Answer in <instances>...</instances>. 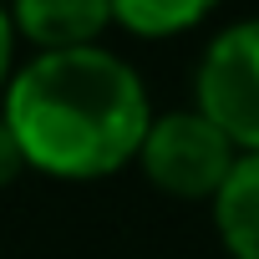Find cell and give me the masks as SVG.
<instances>
[{"instance_id":"6da1fadb","label":"cell","mask_w":259,"mask_h":259,"mask_svg":"<svg viewBox=\"0 0 259 259\" xmlns=\"http://www.w3.org/2000/svg\"><path fill=\"white\" fill-rule=\"evenodd\" d=\"M0 122L11 127L26 168L92 183L138 158L153 102L138 66L107 46L36 51L11 71Z\"/></svg>"},{"instance_id":"7a4b0ae2","label":"cell","mask_w":259,"mask_h":259,"mask_svg":"<svg viewBox=\"0 0 259 259\" xmlns=\"http://www.w3.org/2000/svg\"><path fill=\"white\" fill-rule=\"evenodd\" d=\"M234 158H239V148L198 107H178V112H153L133 163L143 168V178L158 193H168L178 203H208L219 193V183L229 178Z\"/></svg>"},{"instance_id":"3957f363","label":"cell","mask_w":259,"mask_h":259,"mask_svg":"<svg viewBox=\"0 0 259 259\" xmlns=\"http://www.w3.org/2000/svg\"><path fill=\"white\" fill-rule=\"evenodd\" d=\"M193 107L239 153H259V16L224 26L193 71Z\"/></svg>"},{"instance_id":"277c9868","label":"cell","mask_w":259,"mask_h":259,"mask_svg":"<svg viewBox=\"0 0 259 259\" xmlns=\"http://www.w3.org/2000/svg\"><path fill=\"white\" fill-rule=\"evenodd\" d=\"M6 16L36 51H87L112 26V0H11Z\"/></svg>"},{"instance_id":"5b68a950","label":"cell","mask_w":259,"mask_h":259,"mask_svg":"<svg viewBox=\"0 0 259 259\" xmlns=\"http://www.w3.org/2000/svg\"><path fill=\"white\" fill-rule=\"evenodd\" d=\"M219 244L229 259H259V153H239L219 193L208 198Z\"/></svg>"},{"instance_id":"8992f818","label":"cell","mask_w":259,"mask_h":259,"mask_svg":"<svg viewBox=\"0 0 259 259\" xmlns=\"http://www.w3.org/2000/svg\"><path fill=\"white\" fill-rule=\"evenodd\" d=\"M224 0H112V26L133 31L143 41H168L203 26Z\"/></svg>"},{"instance_id":"52a82bcc","label":"cell","mask_w":259,"mask_h":259,"mask_svg":"<svg viewBox=\"0 0 259 259\" xmlns=\"http://www.w3.org/2000/svg\"><path fill=\"white\" fill-rule=\"evenodd\" d=\"M21 173H26V158H21V148H16V138H11V127L0 122V188H11Z\"/></svg>"},{"instance_id":"ba28073f","label":"cell","mask_w":259,"mask_h":259,"mask_svg":"<svg viewBox=\"0 0 259 259\" xmlns=\"http://www.w3.org/2000/svg\"><path fill=\"white\" fill-rule=\"evenodd\" d=\"M11 71H16V31H11V16H6V6H0V92H6Z\"/></svg>"}]
</instances>
